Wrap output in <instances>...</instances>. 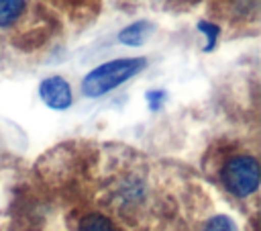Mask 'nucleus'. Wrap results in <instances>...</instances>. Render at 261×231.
<instances>
[{"mask_svg":"<svg viewBox=\"0 0 261 231\" xmlns=\"http://www.w3.org/2000/svg\"><path fill=\"white\" fill-rule=\"evenodd\" d=\"M196 29H198L200 33H204V35H206V45H204V53H210V51L214 49V45H216V39H218V35H220V27H218L216 22L200 20V22L196 25Z\"/></svg>","mask_w":261,"mask_h":231,"instance_id":"nucleus-7","label":"nucleus"},{"mask_svg":"<svg viewBox=\"0 0 261 231\" xmlns=\"http://www.w3.org/2000/svg\"><path fill=\"white\" fill-rule=\"evenodd\" d=\"M145 67H147L145 57H120V59L100 63L92 72H88L86 78L82 80V92L88 98L104 96L110 90L124 84L126 80L135 78Z\"/></svg>","mask_w":261,"mask_h":231,"instance_id":"nucleus-1","label":"nucleus"},{"mask_svg":"<svg viewBox=\"0 0 261 231\" xmlns=\"http://www.w3.org/2000/svg\"><path fill=\"white\" fill-rule=\"evenodd\" d=\"M202 231H239V229H237V225H234V221L230 217H226V215H214V217H210L204 223Z\"/></svg>","mask_w":261,"mask_h":231,"instance_id":"nucleus-8","label":"nucleus"},{"mask_svg":"<svg viewBox=\"0 0 261 231\" xmlns=\"http://www.w3.org/2000/svg\"><path fill=\"white\" fill-rule=\"evenodd\" d=\"M24 6H27L24 0H0V27L6 29L14 25L22 16Z\"/></svg>","mask_w":261,"mask_h":231,"instance_id":"nucleus-6","label":"nucleus"},{"mask_svg":"<svg viewBox=\"0 0 261 231\" xmlns=\"http://www.w3.org/2000/svg\"><path fill=\"white\" fill-rule=\"evenodd\" d=\"M145 100H147V104H149L151 110H159L161 104L165 102V92L163 90H149L145 94Z\"/></svg>","mask_w":261,"mask_h":231,"instance_id":"nucleus-9","label":"nucleus"},{"mask_svg":"<svg viewBox=\"0 0 261 231\" xmlns=\"http://www.w3.org/2000/svg\"><path fill=\"white\" fill-rule=\"evenodd\" d=\"M220 182L234 198H247L257 192L261 182L259 161L251 153H234L220 168Z\"/></svg>","mask_w":261,"mask_h":231,"instance_id":"nucleus-2","label":"nucleus"},{"mask_svg":"<svg viewBox=\"0 0 261 231\" xmlns=\"http://www.w3.org/2000/svg\"><path fill=\"white\" fill-rule=\"evenodd\" d=\"M39 96L41 100L53 108V110H65L71 106L73 102V94H71V86L65 78L61 76H49L39 84Z\"/></svg>","mask_w":261,"mask_h":231,"instance_id":"nucleus-3","label":"nucleus"},{"mask_svg":"<svg viewBox=\"0 0 261 231\" xmlns=\"http://www.w3.org/2000/svg\"><path fill=\"white\" fill-rule=\"evenodd\" d=\"M153 31H155L153 22H149V20H135V22L126 25L118 33V41L122 45H128V47H141L151 37Z\"/></svg>","mask_w":261,"mask_h":231,"instance_id":"nucleus-4","label":"nucleus"},{"mask_svg":"<svg viewBox=\"0 0 261 231\" xmlns=\"http://www.w3.org/2000/svg\"><path fill=\"white\" fill-rule=\"evenodd\" d=\"M77 231H118L114 221L102 213H88L86 217L80 219Z\"/></svg>","mask_w":261,"mask_h":231,"instance_id":"nucleus-5","label":"nucleus"}]
</instances>
